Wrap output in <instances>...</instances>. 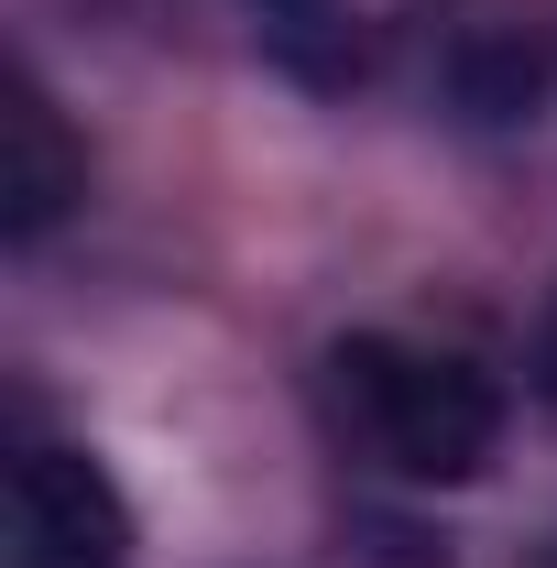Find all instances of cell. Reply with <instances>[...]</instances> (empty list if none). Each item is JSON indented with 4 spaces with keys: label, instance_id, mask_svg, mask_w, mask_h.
<instances>
[{
    "label": "cell",
    "instance_id": "cell-1",
    "mask_svg": "<svg viewBox=\"0 0 557 568\" xmlns=\"http://www.w3.org/2000/svg\"><path fill=\"white\" fill-rule=\"evenodd\" d=\"M328 405H340L350 448L416 493H459L482 481L492 448H503V383L459 351H426V339H383L361 328L328 351Z\"/></svg>",
    "mask_w": 557,
    "mask_h": 568
},
{
    "label": "cell",
    "instance_id": "cell-2",
    "mask_svg": "<svg viewBox=\"0 0 557 568\" xmlns=\"http://www.w3.org/2000/svg\"><path fill=\"white\" fill-rule=\"evenodd\" d=\"M11 568H132V503L88 448H22L11 459Z\"/></svg>",
    "mask_w": 557,
    "mask_h": 568
},
{
    "label": "cell",
    "instance_id": "cell-3",
    "mask_svg": "<svg viewBox=\"0 0 557 568\" xmlns=\"http://www.w3.org/2000/svg\"><path fill=\"white\" fill-rule=\"evenodd\" d=\"M77 209H88V142L44 99V77L11 67V88H0V230L11 241H44Z\"/></svg>",
    "mask_w": 557,
    "mask_h": 568
},
{
    "label": "cell",
    "instance_id": "cell-4",
    "mask_svg": "<svg viewBox=\"0 0 557 568\" xmlns=\"http://www.w3.org/2000/svg\"><path fill=\"white\" fill-rule=\"evenodd\" d=\"M536 383H547V405H557V306H547V339H536Z\"/></svg>",
    "mask_w": 557,
    "mask_h": 568
},
{
    "label": "cell",
    "instance_id": "cell-5",
    "mask_svg": "<svg viewBox=\"0 0 557 568\" xmlns=\"http://www.w3.org/2000/svg\"><path fill=\"white\" fill-rule=\"evenodd\" d=\"M536 568H557V536H547V547H536Z\"/></svg>",
    "mask_w": 557,
    "mask_h": 568
}]
</instances>
